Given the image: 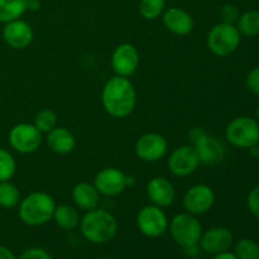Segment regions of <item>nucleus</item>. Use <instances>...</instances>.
Instances as JSON below:
<instances>
[{"instance_id":"obj_30","label":"nucleus","mask_w":259,"mask_h":259,"mask_svg":"<svg viewBox=\"0 0 259 259\" xmlns=\"http://www.w3.org/2000/svg\"><path fill=\"white\" fill-rule=\"evenodd\" d=\"M247 206L250 214L259 219V185L253 187L249 191V194H248Z\"/></svg>"},{"instance_id":"obj_39","label":"nucleus","mask_w":259,"mask_h":259,"mask_svg":"<svg viewBox=\"0 0 259 259\" xmlns=\"http://www.w3.org/2000/svg\"><path fill=\"white\" fill-rule=\"evenodd\" d=\"M258 148H259V143H258Z\"/></svg>"},{"instance_id":"obj_11","label":"nucleus","mask_w":259,"mask_h":259,"mask_svg":"<svg viewBox=\"0 0 259 259\" xmlns=\"http://www.w3.org/2000/svg\"><path fill=\"white\" fill-rule=\"evenodd\" d=\"M167 164L172 175L177 177H187L199 168L200 158L194 146H181L172 151Z\"/></svg>"},{"instance_id":"obj_24","label":"nucleus","mask_w":259,"mask_h":259,"mask_svg":"<svg viewBox=\"0 0 259 259\" xmlns=\"http://www.w3.org/2000/svg\"><path fill=\"white\" fill-rule=\"evenodd\" d=\"M20 202L19 189L10 181L0 182V207L13 209Z\"/></svg>"},{"instance_id":"obj_1","label":"nucleus","mask_w":259,"mask_h":259,"mask_svg":"<svg viewBox=\"0 0 259 259\" xmlns=\"http://www.w3.org/2000/svg\"><path fill=\"white\" fill-rule=\"evenodd\" d=\"M101 101L104 109L110 116L116 119L126 118L136 108V88L128 77L115 75L104 85Z\"/></svg>"},{"instance_id":"obj_6","label":"nucleus","mask_w":259,"mask_h":259,"mask_svg":"<svg viewBox=\"0 0 259 259\" xmlns=\"http://www.w3.org/2000/svg\"><path fill=\"white\" fill-rule=\"evenodd\" d=\"M242 40V34L237 25L229 23H218L207 33L206 45L212 55L227 57L238 50Z\"/></svg>"},{"instance_id":"obj_16","label":"nucleus","mask_w":259,"mask_h":259,"mask_svg":"<svg viewBox=\"0 0 259 259\" xmlns=\"http://www.w3.org/2000/svg\"><path fill=\"white\" fill-rule=\"evenodd\" d=\"M34 33L29 23L22 19H15L5 23L3 28V38L9 47L14 50H24L32 43Z\"/></svg>"},{"instance_id":"obj_28","label":"nucleus","mask_w":259,"mask_h":259,"mask_svg":"<svg viewBox=\"0 0 259 259\" xmlns=\"http://www.w3.org/2000/svg\"><path fill=\"white\" fill-rule=\"evenodd\" d=\"M17 171V162L9 151L0 148V182L10 181Z\"/></svg>"},{"instance_id":"obj_29","label":"nucleus","mask_w":259,"mask_h":259,"mask_svg":"<svg viewBox=\"0 0 259 259\" xmlns=\"http://www.w3.org/2000/svg\"><path fill=\"white\" fill-rule=\"evenodd\" d=\"M239 9L233 4H225L220 8V18L223 23H229V24H235L239 19Z\"/></svg>"},{"instance_id":"obj_32","label":"nucleus","mask_w":259,"mask_h":259,"mask_svg":"<svg viewBox=\"0 0 259 259\" xmlns=\"http://www.w3.org/2000/svg\"><path fill=\"white\" fill-rule=\"evenodd\" d=\"M17 259H53L47 250L42 248H28Z\"/></svg>"},{"instance_id":"obj_35","label":"nucleus","mask_w":259,"mask_h":259,"mask_svg":"<svg viewBox=\"0 0 259 259\" xmlns=\"http://www.w3.org/2000/svg\"><path fill=\"white\" fill-rule=\"evenodd\" d=\"M40 8L39 0H28V10L30 12H37Z\"/></svg>"},{"instance_id":"obj_23","label":"nucleus","mask_w":259,"mask_h":259,"mask_svg":"<svg viewBox=\"0 0 259 259\" xmlns=\"http://www.w3.org/2000/svg\"><path fill=\"white\" fill-rule=\"evenodd\" d=\"M237 28L244 37L252 38L259 35V10H248L240 14Z\"/></svg>"},{"instance_id":"obj_38","label":"nucleus","mask_w":259,"mask_h":259,"mask_svg":"<svg viewBox=\"0 0 259 259\" xmlns=\"http://www.w3.org/2000/svg\"><path fill=\"white\" fill-rule=\"evenodd\" d=\"M62 259H68V258H62Z\"/></svg>"},{"instance_id":"obj_10","label":"nucleus","mask_w":259,"mask_h":259,"mask_svg":"<svg viewBox=\"0 0 259 259\" xmlns=\"http://www.w3.org/2000/svg\"><path fill=\"white\" fill-rule=\"evenodd\" d=\"M94 186L104 196H118L128 187V176L116 167H106L96 174Z\"/></svg>"},{"instance_id":"obj_17","label":"nucleus","mask_w":259,"mask_h":259,"mask_svg":"<svg viewBox=\"0 0 259 259\" xmlns=\"http://www.w3.org/2000/svg\"><path fill=\"white\" fill-rule=\"evenodd\" d=\"M147 196L152 204L163 209L174 204L176 199V190L166 177H153L147 185Z\"/></svg>"},{"instance_id":"obj_8","label":"nucleus","mask_w":259,"mask_h":259,"mask_svg":"<svg viewBox=\"0 0 259 259\" xmlns=\"http://www.w3.org/2000/svg\"><path fill=\"white\" fill-rule=\"evenodd\" d=\"M42 133L30 123H19L13 126L8 136L10 147L15 152L29 154L37 151L42 144Z\"/></svg>"},{"instance_id":"obj_22","label":"nucleus","mask_w":259,"mask_h":259,"mask_svg":"<svg viewBox=\"0 0 259 259\" xmlns=\"http://www.w3.org/2000/svg\"><path fill=\"white\" fill-rule=\"evenodd\" d=\"M28 10V0H0V22L20 19Z\"/></svg>"},{"instance_id":"obj_15","label":"nucleus","mask_w":259,"mask_h":259,"mask_svg":"<svg viewBox=\"0 0 259 259\" xmlns=\"http://www.w3.org/2000/svg\"><path fill=\"white\" fill-rule=\"evenodd\" d=\"M199 244L207 254L215 255L228 252L233 245V233L224 227L211 228L202 233Z\"/></svg>"},{"instance_id":"obj_37","label":"nucleus","mask_w":259,"mask_h":259,"mask_svg":"<svg viewBox=\"0 0 259 259\" xmlns=\"http://www.w3.org/2000/svg\"><path fill=\"white\" fill-rule=\"evenodd\" d=\"M100 259H115V258H111V257H104V258H100Z\"/></svg>"},{"instance_id":"obj_5","label":"nucleus","mask_w":259,"mask_h":259,"mask_svg":"<svg viewBox=\"0 0 259 259\" xmlns=\"http://www.w3.org/2000/svg\"><path fill=\"white\" fill-rule=\"evenodd\" d=\"M168 228L172 239L184 249L199 245L200 238L202 235V227L196 215L180 212L172 218Z\"/></svg>"},{"instance_id":"obj_20","label":"nucleus","mask_w":259,"mask_h":259,"mask_svg":"<svg viewBox=\"0 0 259 259\" xmlns=\"http://www.w3.org/2000/svg\"><path fill=\"white\" fill-rule=\"evenodd\" d=\"M72 200L76 206L81 210H94L99 206L100 202V194L94 186V184L89 182H80L72 190Z\"/></svg>"},{"instance_id":"obj_9","label":"nucleus","mask_w":259,"mask_h":259,"mask_svg":"<svg viewBox=\"0 0 259 259\" xmlns=\"http://www.w3.org/2000/svg\"><path fill=\"white\" fill-rule=\"evenodd\" d=\"M139 232L148 238H158L168 229V219L162 207L151 204L142 207L137 215Z\"/></svg>"},{"instance_id":"obj_2","label":"nucleus","mask_w":259,"mask_h":259,"mask_svg":"<svg viewBox=\"0 0 259 259\" xmlns=\"http://www.w3.org/2000/svg\"><path fill=\"white\" fill-rule=\"evenodd\" d=\"M80 230L82 237L93 244L110 242L118 232V220L111 212L104 209L89 210L81 218Z\"/></svg>"},{"instance_id":"obj_34","label":"nucleus","mask_w":259,"mask_h":259,"mask_svg":"<svg viewBox=\"0 0 259 259\" xmlns=\"http://www.w3.org/2000/svg\"><path fill=\"white\" fill-rule=\"evenodd\" d=\"M211 259H238V257L234 254V253L228 250V252H223V253H219V254L212 255Z\"/></svg>"},{"instance_id":"obj_33","label":"nucleus","mask_w":259,"mask_h":259,"mask_svg":"<svg viewBox=\"0 0 259 259\" xmlns=\"http://www.w3.org/2000/svg\"><path fill=\"white\" fill-rule=\"evenodd\" d=\"M0 259H17V257L9 248L0 245Z\"/></svg>"},{"instance_id":"obj_21","label":"nucleus","mask_w":259,"mask_h":259,"mask_svg":"<svg viewBox=\"0 0 259 259\" xmlns=\"http://www.w3.org/2000/svg\"><path fill=\"white\" fill-rule=\"evenodd\" d=\"M53 220L63 230H73L80 225L81 217L78 210L71 205H58L53 212Z\"/></svg>"},{"instance_id":"obj_3","label":"nucleus","mask_w":259,"mask_h":259,"mask_svg":"<svg viewBox=\"0 0 259 259\" xmlns=\"http://www.w3.org/2000/svg\"><path fill=\"white\" fill-rule=\"evenodd\" d=\"M56 202L47 192H32L24 199L20 200L19 214L20 220L29 227H42L53 219Z\"/></svg>"},{"instance_id":"obj_13","label":"nucleus","mask_w":259,"mask_h":259,"mask_svg":"<svg viewBox=\"0 0 259 259\" xmlns=\"http://www.w3.org/2000/svg\"><path fill=\"white\" fill-rule=\"evenodd\" d=\"M141 56L138 50L131 43H121L111 55V67L115 75L131 77L139 67Z\"/></svg>"},{"instance_id":"obj_19","label":"nucleus","mask_w":259,"mask_h":259,"mask_svg":"<svg viewBox=\"0 0 259 259\" xmlns=\"http://www.w3.org/2000/svg\"><path fill=\"white\" fill-rule=\"evenodd\" d=\"M47 144L52 152L57 154H68L75 149V136L63 126H56L47 133Z\"/></svg>"},{"instance_id":"obj_18","label":"nucleus","mask_w":259,"mask_h":259,"mask_svg":"<svg viewBox=\"0 0 259 259\" xmlns=\"http://www.w3.org/2000/svg\"><path fill=\"white\" fill-rule=\"evenodd\" d=\"M162 22L167 30L176 35H186L194 29V19L191 14L179 7L164 9L162 14Z\"/></svg>"},{"instance_id":"obj_31","label":"nucleus","mask_w":259,"mask_h":259,"mask_svg":"<svg viewBox=\"0 0 259 259\" xmlns=\"http://www.w3.org/2000/svg\"><path fill=\"white\" fill-rule=\"evenodd\" d=\"M245 85L250 93L259 96V66L249 71L245 78Z\"/></svg>"},{"instance_id":"obj_7","label":"nucleus","mask_w":259,"mask_h":259,"mask_svg":"<svg viewBox=\"0 0 259 259\" xmlns=\"http://www.w3.org/2000/svg\"><path fill=\"white\" fill-rule=\"evenodd\" d=\"M190 138L192 139V146L199 154L200 163L215 164L224 159L227 148L219 138L209 136L201 128H196L191 132Z\"/></svg>"},{"instance_id":"obj_36","label":"nucleus","mask_w":259,"mask_h":259,"mask_svg":"<svg viewBox=\"0 0 259 259\" xmlns=\"http://www.w3.org/2000/svg\"><path fill=\"white\" fill-rule=\"evenodd\" d=\"M257 120L259 121V105H258V108H257Z\"/></svg>"},{"instance_id":"obj_12","label":"nucleus","mask_w":259,"mask_h":259,"mask_svg":"<svg viewBox=\"0 0 259 259\" xmlns=\"http://www.w3.org/2000/svg\"><path fill=\"white\" fill-rule=\"evenodd\" d=\"M168 149L166 138L159 133H146L137 141L134 151H136L137 157L144 162H153L159 161L163 158Z\"/></svg>"},{"instance_id":"obj_27","label":"nucleus","mask_w":259,"mask_h":259,"mask_svg":"<svg viewBox=\"0 0 259 259\" xmlns=\"http://www.w3.org/2000/svg\"><path fill=\"white\" fill-rule=\"evenodd\" d=\"M234 254L238 259H259V244L254 239L243 238L235 244Z\"/></svg>"},{"instance_id":"obj_26","label":"nucleus","mask_w":259,"mask_h":259,"mask_svg":"<svg viewBox=\"0 0 259 259\" xmlns=\"http://www.w3.org/2000/svg\"><path fill=\"white\" fill-rule=\"evenodd\" d=\"M57 114L52 109H43V110L38 111L37 115L34 116L33 124L40 133L47 134L57 126Z\"/></svg>"},{"instance_id":"obj_4","label":"nucleus","mask_w":259,"mask_h":259,"mask_svg":"<svg viewBox=\"0 0 259 259\" xmlns=\"http://www.w3.org/2000/svg\"><path fill=\"white\" fill-rule=\"evenodd\" d=\"M225 139L235 148L250 149L259 143V121L252 116H237L225 128Z\"/></svg>"},{"instance_id":"obj_14","label":"nucleus","mask_w":259,"mask_h":259,"mask_svg":"<svg viewBox=\"0 0 259 259\" xmlns=\"http://www.w3.org/2000/svg\"><path fill=\"white\" fill-rule=\"evenodd\" d=\"M215 204V194L207 185H195L190 187L184 196V207L192 215L206 214Z\"/></svg>"},{"instance_id":"obj_25","label":"nucleus","mask_w":259,"mask_h":259,"mask_svg":"<svg viewBox=\"0 0 259 259\" xmlns=\"http://www.w3.org/2000/svg\"><path fill=\"white\" fill-rule=\"evenodd\" d=\"M166 9V0H141L138 5L139 14L147 20L161 17Z\"/></svg>"}]
</instances>
